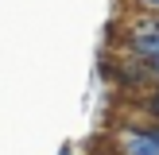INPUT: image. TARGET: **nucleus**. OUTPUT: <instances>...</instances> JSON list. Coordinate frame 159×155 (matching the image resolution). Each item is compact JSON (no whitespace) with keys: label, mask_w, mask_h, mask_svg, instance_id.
Instances as JSON below:
<instances>
[{"label":"nucleus","mask_w":159,"mask_h":155,"mask_svg":"<svg viewBox=\"0 0 159 155\" xmlns=\"http://www.w3.org/2000/svg\"><path fill=\"white\" fill-rule=\"evenodd\" d=\"M120 147L128 155H159V132L155 128H128V132H120Z\"/></svg>","instance_id":"nucleus-1"},{"label":"nucleus","mask_w":159,"mask_h":155,"mask_svg":"<svg viewBox=\"0 0 159 155\" xmlns=\"http://www.w3.org/2000/svg\"><path fill=\"white\" fill-rule=\"evenodd\" d=\"M136 8L148 12V16H159V0H136Z\"/></svg>","instance_id":"nucleus-2"},{"label":"nucleus","mask_w":159,"mask_h":155,"mask_svg":"<svg viewBox=\"0 0 159 155\" xmlns=\"http://www.w3.org/2000/svg\"><path fill=\"white\" fill-rule=\"evenodd\" d=\"M124 155H128V151H124Z\"/></svg>","instance_id":"nucleus-3"}]
</instances>
